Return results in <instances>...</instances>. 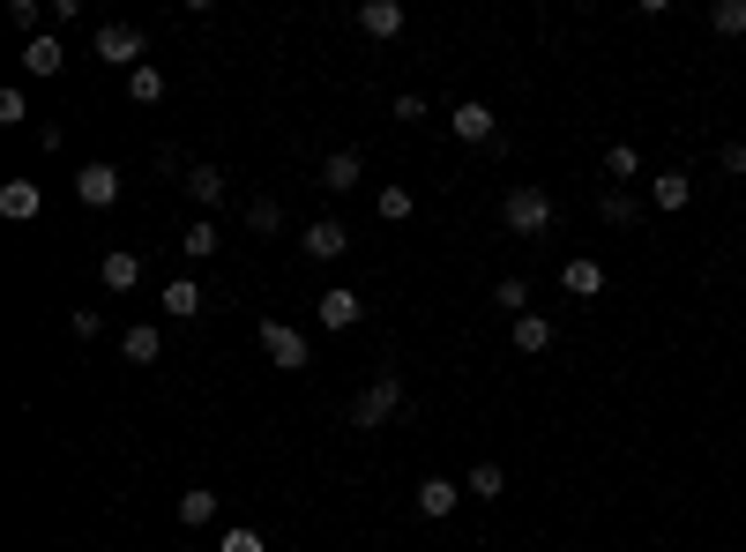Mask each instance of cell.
I'll list each match as a JSON object with an SVG mask.
<instances>
[{
  "label": "cell",
  "mask_w": 746,
  "mask_h": 552,
  "mask_svg": "<svg viewBox=\"0 0 746 552\" xmlns=\"http://www.w3.org/2000/svg\"><path fill=\"white\" fill-rule=\"evenodd\" d=\"M404 411H411V396H404V381H396V374H373V381L359 388V396H351V411H343V419L359 425V433H373V425L404 419Z\"/></svg>",
  "instance_id": "6da1fadb"
},
{
  "label": "cell",
  "mask_w": 746,
  "mask_h": 552,
  "mask_svg": "<svg viewBox=\"0 0 746 552\" xmlns=\"http://www.w3.org/2000/svg\"><path fill=\"white\" fill-rule=\"evenodd\" d=\"M500 224L515 232V239H538V232H552V195L545 187H508V202H500Z\"/></svg>",
  "instance_id": "7a4b0ae2"
},
{
  "label": "cell",
  "mask_w": 746,
  "mask_h": 552,
  "mask_svg": "<svg viewBox=\"0 0 746 552\" xmlns=\"http://www.w3.org/2000/svg\"><path fill=\"white\" fill-rule=\"evenodd\" d=\"M97 60H113V68H142L150 60V38H142V23H97Z\"/></svg>",
  "instance_id": "3957f363"
},
{
  "label": "cell",
  "mask_w": 746,
  "mask_h": 552,
  "mask_svg": "<svg viewBox=\"0 0 746 552\" xmlns=\"http://www.w3.org/2000/svg\"><path fill=\"white\" fill-rule=\"evenodd\" d=\"M448 128H456V142H470V150H493V142H500L493 105H478V97H463L456 113H448Z\"/></svg>",
  "instance_id": "277c9868"
},
{
  "label": "cell",
  "mask_w": 746,
  "mask_h": 552,
  "mask_svg": "<svg viewBox=\"0 0 746 552\" xmlns=\"http://www.w3.org/2000/svg\"><path fill=\"white\" fill-rule=\"evenodd\" d=\"M75 202H83V210H113V202H120V172L105 165V157L83 165V172H75Z\"/></svg>",
  "instance_id": "5b68a950"
},
{
  "label": "cell",
  "mask_w": 746,
  "mask_h": 552,
  "mask_svg": "<svg viewBox=\"0 0 746 552\" xmlns=\"http://www.w3.org/2000/svg\"><path fill=\"white\" fill-rule=\"evenodd\" d=\"M299 247H306V261H343L351 232H343V216H314V224L299 232Z\"/></svg>",
  "instance_id": "8992f818"
},
{
  "label": "cell",
  "mask_w": 746,
  "mask_h": 552,
  "mask_svg": "<svg viewBox=\"0 0 746 552\" xmlns=\"http://www.w3.org/2000/svg\"><path fill=\"white\" fill-rule=\"evenodd\" d=\"M261 351H269V359H277L284 374H299V366L314 359V351H306V337H299L291 321H261Z\"/></svg>",
  "instance_id": "52a82bcc"
},
{
  "label": "cell",
  "mask_w": 746,
  "mask_h": 552,
  "mask_svg": "<svg viewBox=\"0 0 746 552\" xmlns=\"http://www.w3.org/2000/svg\"><path fill=\"white\" fill-rule=\"evenodd\" d=\"M359 314H366V298H359V292H343V284L314 298V321H322V329H336V337H343V329H359Z\"/></svg>",
  "instance_id": "ba28073f"
},
{
  "label": "cell",
  "mask_w": 746,
  "mask_h": 552,
  "mask_svg": "<svg viewBox=\"0 0 746 552\" xmlns=\"http://www.w3.org/2000/svg\"><path fill=\"white\" fill-rule=\"evenodd\" d=\"M463 508V478H418V515L441 522V515Z\"/></svg>",
  "instance_id": "9c48e42d"
},
{
  "label": "cell",
  "mask_w": 746,
  "mask_h": 552,
  "mask_svg": "<svg viewBox=\"0 0 746 552\" xmlns=\"http://www.w3.org/2000/svg\"><path fill=\"white\" fill-rule=\"evenodd\" d=\"M38 210H45V187H38V179H8V187H0V216H8V224H31Z\"/></svg>",
  "instance_id": "30bf717a"
},
{
  "label": "cell",
  "mask_w": 746,
  "mask_h": 552,
  "mask_svg": "<svg viewBox=\"0 0 746 552\" xmlns=\"http://www.w3.org/2000/svg\"><path fill=\"white\" fill-rule=\"evenodd\" d=\"M120 359L127 366H158V359H165V329H158V321H135L120 337Z\"/></svg>",
  "instance_id": "8fae6325"
},
{
  "label": "cell",
  "mask_w": 746,
  "mask_h": 552,
  "mask_svg": "<svg viewBox=\"0 0 746 552\" xmlns=\"http://www.w3.org/2000/svg\"><path fill=\"white\" fill-rule=\"evenodd\" d=\"M508 337H515L523 359H545V351H552V321H545V314H515V321H508Z\"/></svg>",
  "instance_id": "7c38bea8"
},
{
  "label": "cell",
  "mask_w": 746,
  "mask_h": 552,
  "mask_svg": "<svg viewBox=\"0 0 746 552\" xmlns=\"http://www.w3.org/2000/svg\"><path fill=\"white\" fill-rule=\"evenodd\" d=\"M224 187H232V179H224V165H195V172H187V202H195L202 216L224 202Z\"/></svg>",
  "instance_id": "4fadbf2b"
},
{
  "label": "cell",
  "mask_w": 746,
  "mask_h": 552,
  "mask_svg": "<svg viewBox=\"0 0 746 552\" xmlns=\"http://www.w3.org/2000/svg\"><path fill=\"white\" fill-rule=\"evenodd\" d=\"M359 31L366 38H404V0H366L359 8Z\"/></svg>",
  "instance_id": "5bb4252c"
},
{
  "label": "cell",
  "mask_w": 746,
  "mask_h": 552,
  "mask_svg": "<svg viewBox=\"0 0 746 552\" xmlns=\"http://www.w3.org/2000/svg\"><path fill=\"white\" fill-rule=\"evenodd\" d=\"M60 68H68V52H60V38H53V31L23 45V75H45V83H53Z\"/></svg>",
  "instance_id": "9a60e30c"
},
{
  "label": "cell",
  "mask_w": 746,
  "mask_h": 552,
  "mask_svg": "<svg viewBox=\"0 0 746 552\" xmlns=\"http://www.w3.org/2000/svg\"><path fill=\"white\" fill-rule=\"evenodd\" d=\"M97 277H105V292H135V284H142V255L113 247V255L97 261Z\"/></svg>",
  "instance_id": "2e32d148"
},
{
  "label": "cell",
  "mask_w": 746,
  "mask_h": 552,
  "mask_svg": "<svg viewBox=\"0 0 746 552\" xmlns=\"http://www.w3.org/2000/svg\"><path fill=\"white\" fill-rule=\"evenodd\" d=\"M560 284H568V298H597V292H605V261L575 255L568 269H560Z\"/></svg>",
  "instance_id": "e0dca14e"
},
{
  "label": "cell",
  "mask_w": 746,
  "mask_h": 552,
  "mask_svg": "<svg viewBox=\"0 0 746 552\" xmlns=\"http://www.w3.org/2000/svg\"><path fill=\"white\" fill-rule=\"evenodd\" d=\"M202 306H209V292L195 284V277H172V284H165V314H172V321H195Z\"/></svg>",
  "instance_id": "ac0fdd59"
},
{
  "label": "cell",
  "mask_w": 746,
  "mask_h": 552,
  "mask_svg": "<svg viewBox=\"0 0 746 552\" xmlns=\"http://www.w3.org/2000/svg\"><path fill=\"white\" fill-rule=\"evenodd\" d=\"M650 202H657L664 216L687 210V202H695V179H687V172H657V179H650Z\"/></svg>",
  "instance_id": "d6986e66"
},
{
  "label": "cell",
  "mask_w": 746,
  "mask_h": 552,
  "mask_svg": "<svg viewBox=\"0 0 746 552\" xmlns=\"http://www.w3.org/2000/svg\"><path fill=\"white\" fill-rule=\"evenodd\" d=\"M359 150H336V157H322V187H329V195H351V187H359Z\"/></svg>",
  "instance_id": "ffe728a7"
},
{
  "label": "cell",
  "mask_w": 746,
  "mask_h": 552,
  "mask_svg": "<svg viewBox=\"0 0 746 552\" xmlns=\"http://www.w3.org/2000/svg\"><path fill=\"white\" fill-rule=\"evenodd\" d=\"M179 247H187V261H217V247H224V232H217L209 216H195V224L179 232Z\"/></svg>",
  "instance_id": "44dd1931"
},
{
  "label": "cell",
  "mask_w": 746,
  "mask_h": 552,
  "mask_svg": "<svg viewBox=\"0 0 746 552\" xmlns=\"http://www.w3.org/2000/svg\"><path fill=\"white\" fill-rule=\"evenodd\" d=\"M179 522H187V530H209V522H217V493H209V485L179 493Z\"/></svg>",
  "instance_id": "7402d4cb"
},
{
  "label": "cell",
  "mask_w": 746,
  "mask_h": 552,
  "mask_svg": "<svg viewBox=\"0 0 746 552\" xmlns=\"http://www.w3.org/2000/svg\"><path fill=\"white\" fill-rule=\"evenodd\" d=\"M127 97H135V105H158V97H165V68H158V60H142V68L127 75Z\"/></svg>",
  "instance_id": "603a6c76"
},
{
  "label": "cell",
  "mask_w": 746,
  "mask_h": 552,
  "mask_svg": "<svg viewBox=\"0 0 746 552\" xmlns=\"http://www.w3.org/2000/svg\"><path fill=\"white\" fill-rule=\"evenodd\" d=\"M373 210L388 216V224H411V216H418V195H411V187H381V195H373Z\"/></svg>",
  "instance_id": "cb8c5ba5"
},
{
  "label": "cell",
  "mask_w": 746,
  "mask_h": 552,
  "mask_svg": "<svg viewBox=\"0 0 746 552\" xmlns=\"http://www.w3.org/2000/svg\"><path fill=\"white\" fill-rule=\"evenodd\" d=\"M463 493H478V501H500V493H508V470H500V463H470Z\"/></svg>",
  "instance_id": "d4e9b609"
},
{
  "label": "cell",
  "mask_w": 746,
  "mask_h": 552,
  "mask_svg": "<svg viewBox=\"0 0 746 552\" xmlns=\"http://www.w3.org/2000/svg\"><path fill=\"white\" fill-rule=\"evenodd\" d=\"M493 306L508 314V321H515V314H531V284H523V277H500V284H493Z\"/></svg>",
  "instance_id": "484cf974"
},
{
  "label": "cell",
  "mask_w": 746,
  "mask_h": 552,
  "mask_svg": "<svg viewBox=\"0 0 746 552\" xmlns=\"http://www.w3.org/2000/svg\"><path fill=\"white\" fill-rule=\"evenodd\" d=\"M709 31H716V38H739L746 31V0H716V8H709Z\"/></svg>",
  "instance_id": "4316f807"
},
{
  "label": "cell",
  "mask_w": 746,
  "mask_h": 552,
  "mask_svg": "<svg viewBox=\"0 0 746 552\" xmlns=\"http://www.w3.org/2000/svg\"><path fill=\"white\" fill-rule=\"evenodd\" d=\"M605 172H613V179H634V172H642V150H634V142H613V150H605Z\"/></svg>",
  "instance_id": "83f0119b"
},
{
  "label": "cell",
  "mask_w": 746,
  "mask_h": 552,
  "mask_svg": "<svg viewBox=\"0 0 746 552\" xmlns=\"http://www.w3.org/2000/svg\"><path fill=\"white\" fill-rule=\"evenodd\" d=\"M8 23H15L23 38H45V15H38V0H8Z\"/></svg>",
  "instance_id": "f1b7e54d"
},
{
  "label": "cell",
  "mask_w": 746,
  "mask_h": 552,
  "mask_svg": "<svg viewBox=\"0 0 746 552\" xmlns=\"http://www.w3.org/2000/svg\"><path fill=\"white\" fill-rule=\"evenodd\" d=\"M247 224H254V232H284V210H277L269 195H254V202H247Z\"/></svg>",
  "instance_id": "f546056e"
},
{
  "label": "cell",
  "mask_w": 746,
  "mask_h": 552,
  "mask_svg": "<svg viewBox=\"0 0 746 552\" xmlns=\"http://www.w3.org/2000/svg\"><path fill=\"white\" fill-rule=\"evenodd\" d=\"M597 216H605V224H634V195H627V187H613V195L597 202Z\"/></svg>",
  "instance_id": "4dcf8cb0"
},
{
  "label": "cell",
  "mask_w": 746,
  "mask_h": 552,
  "mask_svg": "<svg viewBox=\"0 0 746 552\" xmlns=\"http://www.w3.org/2000/svg\"><path fill=\"white\" fill-rule=\"evenodd\" d=\"M31 120V97L23 90H0V128H23Z\"/></svg>",
  "instance_id": "1f68e13d"
},
{
  "label": "cell",
  "mask_w": 746,
  "mask_h": 552,
  "mask_svg": "<svg viewBox=\"0 0 746 552\" xmlns=\"http://www.w3.org/2000/svg\"><path fill=\"white\" fill-rule=\"evenodd\" d=\"M217 552H269V538H261V530H224Z\"/></svg>",
  "instance_id": "d6a6232c"
},
{
  "label": "cell",
  "mask_w": 746,
  "mask_h": 552,
  "mask_svg": "<svg viewBox=\"0 0 746 552\" xmlns=\"http://www.w3.org/2000/svg\"><path fill=\"white\" fill-rule=\"evenodd\" d=\"M716 165L732 172V179H746V142H724V150H716Z\"/></svg>",
  "instance_id": "836d02e7"
}]
</instances>
